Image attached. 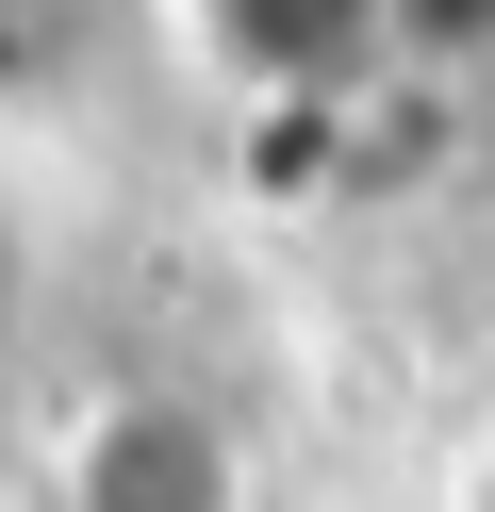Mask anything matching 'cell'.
<instances>
[{
	"label": "cell",
	"instance_id": "6da1fadb",
	"mask_svg": "<svg viewBox=\"0 0 495 512\" xmlns=\"http://www.w3.org/2000/svg\"><path fill=\"white\" fill-rule=\"evenodd\" d=\"M50 512H248V430L215 380H99L50 430Z\"/></svg>",
	"mask_w": 495,
	"mask_h": 512
},
{
	"label": "cell",
	"instance_id": "3957f363",
	"mask_svg": "<svg viewBox=\"0 0 495 512\" xmlns=\"http://www.w3.org/2000/svg\"><path fill=\"white\" fill-rule=\"evenodd\" d=\"M380 67L413 100H495V0H380Z\"/></svg>",
	"mask_w": 495,
	"mask_h": 512
},
{
	"label": "cell",
	"instance_id": "7a4b0ae2",
	"mask_svg": "<svg viewBox=\"0 0 495 512\" xmlns=\"http://www.w3.org/2000/svg\"><path fill=\"white\" fill-rule=\"evenodd\" d=\"M198 17V67L264 116H347V100H396L380 67V0H182Z\"/></svg>",
	"mask_w": 495,
	"mask_h": 512
},
{
	"label": "cell",
	"instance_id": "277c9868",
	"mask_svg": "<svg viewBox=\"0 0 495 512\" xmlns=\"http://www.w3.org/2000/svg\"><path fill=\"white\" fill-rule=\"evenodd\" d=\"M479 512H495V479H479Z\"/></svg>",
	"mask_w": 495,
	"mask_h": 512
}]
</instances>
